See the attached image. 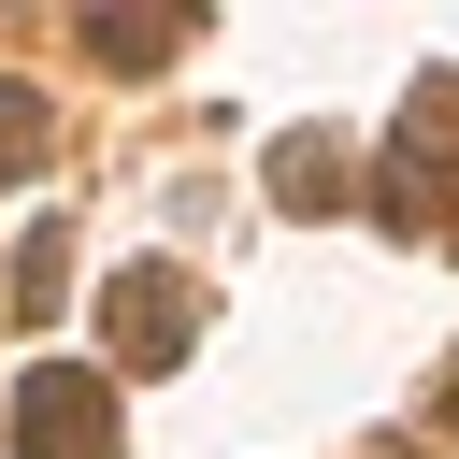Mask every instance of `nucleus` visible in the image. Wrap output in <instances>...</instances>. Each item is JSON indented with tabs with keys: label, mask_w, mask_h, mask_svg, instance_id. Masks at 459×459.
<instances>
[{
	"label": "nucleus",
	"mask_w": 459,
	"mask_h": 459,
	"mask_svg": "<svg viewBox=\"0 0 459 459\" xmlns=\"http://www.w3.org/2000/svg\"><path fill=\"white\" fill-rule=\"evenodd\" d=\"M86 430H100V387H86V373H43V387H29V445H43V459H72Z\"/></svg>",
	"instance_id": "f257e3e1"
}]
</instances>
